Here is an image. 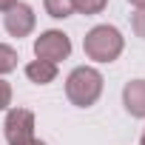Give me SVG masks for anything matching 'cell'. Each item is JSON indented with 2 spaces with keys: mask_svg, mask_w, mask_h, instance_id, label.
<instances>
[{
  "mask_svg": "<svg viewBox=\"0 0 145 145\" xmlns=\"http://www.w3.org/2000/svg\"><path fill=\"white\" fill-rule=\"evenodd\" d=\"M125 48V37L117 26H108V23H100L94 26L86 37H83V51L88 60L94 63H114Z\"/></svg>",
  "mask_w": 145,
  "mask_h": 145,
  "instance_id": "obj_1",
  "label": "cell"
},
{
  "mask_svg": "<svg viewBox=\"0 0 145 145\" xmlns=\"http://www.w3.org/2000/svg\"><path fill=\"white\" fill-rule=\"evenodd\" d=\"M100 94H103V74L91 65H77L65 77V97L71 105L88 108L100 100Z\"/></svg>",
  "mask_w": 145,
  "mask_h": 145,
  "instance_id": "obj_2",
  "label": "cell"
},
{
  "mask_svg": "<svg viewBox=\"0 0 145 145\" xmlns=\"http://www.w3.org/2000/svg\"><path fill=\"white\" fill-rule=\"evenodd\" d=\"M68 54H71V37L60 29H48L34 40V57L37 60L57 65L60 60H68Z\"/></svg>",
  "mask_w": 145,
  "mask_h": 145,
  "instance_id": "obj_3",
  "label": "cell"
},
{
  "mask_svg": "<svg viewBox=\"0 0 145 145\" xmlns=\"http://www.w3.org/2000/svg\"><path fill=\"white\" fill-rule=\"evenodd\" d=\"M3 134L9 145H29L34 139V114L29 108H9Z\"/></svg>",
  "mask_w": 145,
  "mask_h": 145,
  "instance_id": "obj_4",
  "label": "cell"
},
{
  "mask_svg": "<svg viewBox=\"0 0 145 145\" xmlns=\"http://www.w3.org/2000/svg\"><path fill=\"white\" fill-rule=\"evenodd\" d=\"M34 23H37V17H34V9L29 3H17V6H12L3 14V29L12 37H17V40L20 37H29L34 31Z\"/></svg>",
  "mask_w": 145,
  "mask_h": 145,
  "instance_id": "obj_5",
  "label": "cell"
},
{
  "mask_svg": "<svg viewBox=\"0 0 145 145\" xmlns=\"http://www.w3.org/2000/svg\"><path fill=\"white\" fill-rule=\"evenodd\" d=\"M122 105L131 117L145 120V80H128L122 88Z\"/></svg>",
  "mask_w": 145,
  "mask_h": 145,
  "instance_id": "obj_6",
  "label": "cell"
},
{
  "mask_svg": "<svg viewBox=\"0 0 145 145\" xmlns=\"http://www.w3.org/2000/svg\"><path fill=\"white\" fill-rule=\"evenodd\" d=\"M26 77L37 86H48L57 80V65L54 63H46V60H31L26 65Z\"/></svg>",
  "mask_w": 145,
  "mask_h": 145,
  "instance_id": "obj_7",
  "label": "cell"
},
{
  "mask_svg": "<svg viewBox=\"0 0 145 145\" xmlns=\"http://www.w3.org/2000/svg\"><path fill=\"white\" fill-rule=\"evenodd\" d=\"M43 6H46V14L54 20H65L74 14V0H43Z\"/></svg>",
  "mask_w": 145,
  "mask_h": 145,
  "instance_id": "obj_8",
  "label": "cell"
},
{
  "mask_svg": "<svg viewBox=\"0 0 145 145\" xmlns=\"http://www.w3.org/2000/svg\"><path fill=\"white\" fill-rule=\"evenodd\" d=\"M17 68V51L9 43H0V77Z\"/></svg>",
  "mask_w": 145,
  "mask_h": 145,
  "instance_id": "obj_9",
  "label": "cell"
},
{
  "mask_svg": "<svg viewBox=\"0 0 145 145\" xmlns=\"http://www.w3.org/2000/svg\"><path fill=\"white\" fill-rule=\"evenodd\" d=\"M105 6H108V0H74V12L80 14H100L105 12Z\"/></svg>",
  "mask_w": 145,
  "mask_h": 145,
  "instance_id": "obj_10",
  "label": "cell"
},
{
  "mask_svg": "<svg viewBox=\"0 0 145 145\" xmlns=\"http://www.w3.org/2000/svg\"><path fill=\"white\" fill-rule=\"evenodd\" d=\"M131 29H134L137 37L145 40V9H137V12L131 14Z\"/></svg>",
  "mask_w": 145,
  "mask_h": 145,
  "instance_id": "obj_11",
  "label": "cell"
},
{
  "mask_svg": "<svg viewBox=\"0 0 145 145\" xmlns=\"http://www.w3.org/2000/svg\"><path fill=\"white\" fill-rule=\"evenodd\" d=\"M9 105H12V86L0 77V111H9Z\"/></svg>",
  "mask_w": 145,
  "mask_h": 145,
  "instance_id": "obj_12",
  "label": "cell"
},
{
  "mask_svg": "<svg viewBox=\"0 0 145 145\" xmlns=\"http://www.w3.org/2000/svg\"><path fill=\"white\" fill-rule=\"evenodd\" d=\"M20 0H0V12H9L12 6H17Z\"/></svg>",
  "mask_w": 145,
  "mask_h": 145,
  "instance_id": "obj_13",
  "label": "cell"
},
{
  "mask_svg": "<svg viewBox=\"0 0 145 145\" xmlns=\"http://www.w3.org/2000/svg\"><path fill=\"white\" fill-rule=\"evenodd\" d=\"M131 6H137V9H145V0H128Z\"/></svg>",
  "mask_w": 145,
  "mask_h": 145,
  "instance_id": "obj_14",
  "label": "cell"
},
{
  "mask_svg": "<svg viewBox=\"0 0 145 145\" xmlns=\"http://www.w3.org/2000/svg\"><path fill=\"white\" fill-rule=\"evenodd\" d=\"M29 145H48V142H43V139H37V137H34V139H31Z\"/></svg>",
  "mask_w": 145,
  "mask_h": 145,
  "instance_id": "obj_15",
  "label": "cell"
},
{
  "mask_svg": "<svg viewBox=\"0 0 145 145\" xmlns=\"http://www.w3.org/2000/svg\"><path fill=\"white\" fill-rule=\"evenodd\" d=\"M139 145H145V128H142V137H139Z\"/></svg>",
  "mask_w": 145,
  "mask_h": 145,
  "instance_id": "obj_16",
  "label": "cell"
}]
</instances>
